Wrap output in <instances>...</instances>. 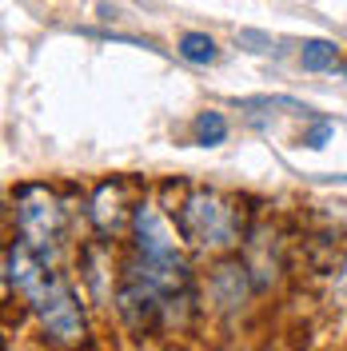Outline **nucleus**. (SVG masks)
Here are the masks:
<instances>
[{
    "label": "nucleus",
    "mask_w": 347,
    "mask_h": 351,
    "mask_svg": "<svg viewBox=\"0 0 347 351\" xmlns=\"http://www.w3.org/2000/svg\"><path fill=\"white\" fill-rule=\"evenodd\" d=\"M172 219L184 243L204 256H232L248 240V219L239 199L224 196L216 188H188L184 199L172 208Z\"/></svg>",
    "instance_id": "f257e3e1"
},
{
    "label": "nucleus",
    "mask_w": 347,
    "mask_h": 351,
    "mask_svg": "<svg viewBox=\"0 0 347 351\" xmlns=\"http://www.w3.org/2000/svg\"><path fill=\"white\" fill-rule=\"evenodd\" d=\"M16 236H21L44 263L56 267V256L68 240V208L56 199L48 184H21L12 196Z\"/></svg>",
    "instance_id": "f03ea898"
},
{
    "label": "nucleus",
    "mask_w": 347,
    "mask_h": 351,
    "mask_svg": "<svg viewBox=\"0 0 347 351\" xmlns=\"http://www.w3.org/2000/svg\"><path fill=\"white\" fill-rule=\"evenodd\" d=\"M28 311L36 315L48 343H56V348H80L84 343V304H80V291L68 284L64 271H56V267L48 271V280L36 291V300L28 304Z\"/></svg>",
    "instance_id": "7ed1b4c3"
},
{
    "label": "nucleus",
    "mask_w": 347,
    "mask_h": 351,
    "mask_svg": "<svg viewBox=\"0 0 347 351\" xmlns=\"http://www.w3.org/2000/svg\"><path fill=\"white\" fill-rule=\"evenodd\" d=\"M256 291H260V287H256V276H252L248 260H239V256H219L216 267L208 271L204 300L216 307L219 315H236V311L248 307V300H252Z\"/></svg>",
    "instance_id": "20e7f679"
},
{
    "label": "nucleus",
    "mask_w": 347,
    "mask_h": 351,
    "mask_svg": "<svg viewBox=\"0 0 347 351\" xmlns=\"http://www.w3.org/2000/svg\"><path fill=\"white\" fill-rule=\"evenodd\" d=\"M132 212H136V204H128L120 180H104V184H96V192L88 196V219H92V228H96L100 240H112V236L128 232L132 228Z\"/></svg>",
    "instance_id": "39448f33"
},
{
    "label": "nucleus",
    "mask_w": 347,
    "mask_h": 351,
    "mask_svg": "<svg viewBox=\"0 0 347 351\" xmlns=\"http://www.w3.org/2000/svg\"><path fill=\"white\" fill-rule=\"evenodd\" d=\"M176 52H180V60H188V64H216L219 60V44L208 36V32H184L180 40H176Z\"/></svg>",
    "instance_id": "423d86ee"
},
{
    "label": "nucleus",
    "mask_w": 347,
    "mask_h": 351,
    "mask_svg": "<svg viewBox=\"0 0 347 351\" xmlns=\"http://www.w3.org/2000/svg\"><path fill=\"white\" fill-rule=\"evenodd\" d=\"M192 140H195V144H204V148H216V144H224V140H228V116H224V112H216V108L195 112Z\"/></svg>",
    "instance_id": "0eeeda50"
},
{
    "label": "nucleus",
    "mask_w": 347,
    "mask_h": 351,
    "mask_svg": "<svg viewBox=\"0 0 347 351\" xmlns=\"http://www.w3.org/2000/svg\"><path fill=\"white\" fill-rule=\"evenodd\" d=\"M300 64L307 68V72H327V68L339 64V44L335 40H304V48H300Z\"/></svg>",
    "instance_id": "6e6552de"
},
{
    "label": "nucleus",
    "mask_w": 347,
    "mask_h": 351,
    "mask_svg": "<svg viewBox=\"0 0 347 351\" xmlns=\"http://www.w3.org/2000/svg\"><path fill=\"white\" fill-rule=\"evenodd\" d=\"M327 140H331V120H315V124L300 136V144H304V148H324Z\"/></svg>",
    "instance_id": "1a4fd4ad"
},
{
    "label": "nucleus",
    "mask_w": 347,
    "mask_h": 351,
    "mask_svg": "<svg viewBox=\"0 0 347 351\" xmlns=\"http://www.w3.org/2000/svg\"><path fill=\"white\" fill-rule=\"evenodd\" d=\"M339 284L347 287V260H344V271H339Z\"/></svg>",
    "instance_id": "9d476101"
}]
</instances>
